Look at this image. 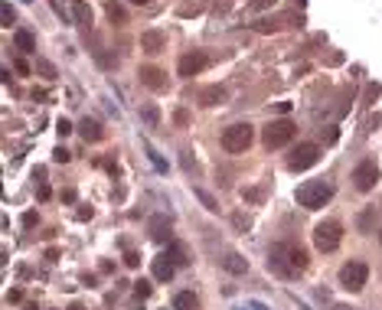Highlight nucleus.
Here are the masks:
<instances>
[{
	"mask_svg": "<svg viewBox=\"0 0 382 310\" xmlns=\"http://www.w3.org/2000/svg\"><path fill=\"white\" fill-rule=\"evenodd\" d=\"M56 131H59V134H62V137H66V134H72V124H69L66 118H59V124H56Z\"/></svg>",
	"mask_w": 382,
	"mask_h": 310,
	"instance_id": "nucleus-29",
	"label": "nucleus"
},
{
	"mask_svg": "<svg viewBox=\"0 0 382 310\" xmlns=\"http://www.w3.org/2000/svg\"><path fill=\"white\" fill-rule=\"evenodd\" d=\"M222 85H212V88H206V92H203V105H219L222 101Z\"/></svg>",
	"mask_w": 382,
	"mask_h": 310,
	"instance_id": "nucleus-21",
	"label": "nucleus"
},
{
	"mask_svg": "<svg viewBox=\"0 0 382 310\" xmlns=\"http://www.w3.org/2000/svg\"><path fill=\"white\" fill-rule=\"evenodd\" d=\"M173 310H196V294L193 291H180L173 297Z\"/></svg>",
	"mask_w": 382,
	"mask_h": 310,
	"instance_id": "nucleus-19",
	"label": "nucleus"
},
{
	"mask_svg": "<svg viewBox=\"0 0 382 310\" xmlns=\"http://www.w3.org/2000/svg\"><path fill=\"white\" fill-rule=\"evenodd\" d=\"M140 46H144L147 52H160V49H164V33H157V30H147L144 36H140Z\"/></svg>",
	"mask_w": 382,
	"mask_h": 310,
	"instance_id": "nucleus-15",
	"label": "nucleus"
},
{
	"mask_svg": "<svg viewBox=\"0 0 382 310\" xmlns=\"http://www.w3.org/2000/svg\"><path fill=\"white\" fill-rule=\"evenodd\" d=\"M196 196H199L203 202H206V209H212V212H216V209H219V206H216V199H212V196H209V193H203V190H196Z\"/></svg>",
	"mask_w": 382,
	"mask_h": 310,
	"instance_id": "nucleus-27",
	"label": "nucleus"
},
{
	"mask_svg": "<svg viewBox=\"0 0 382 310\" xmlns=\"http://www.w3.org/2000/svg\"><path fill=\"white\" fill-rule=\"evenodd\" d=\"M222 268H226L229 274H245L248 271V261L242 258V255H235V252H229L226 258H222Z\"/></svg>",
	"mask_w": 382,
	"mask_h": 310,
	"instance_id": "nucleus-13",
	"label": "nucleus"
},
{
	"mask_svg": "<svg viewBox=\"0 0 382 310\" xmlns=\"http://www.w3.org/2000/svg\"><path fill=\"white\" fill-rule=\"evenodd\" d=\"M376 95H379V85H369V88H366V101H372Z\"/></svg>",
	"mask_w": 382,
	"mask_h": 310,
	"instance_id": "nucleus-33",
	"label": "nucleus"
},
{
	"mask_svg": "<svg viewBox=\"0 0 382 310\" xmlns=\"http://www.w3.org/2000/svg\"><path fill=\"white\" fill-rule=\"evenodd\" d=\"M23 310H39V307H36V304H26V307H23Z\"/></svg>",
	"mask_w": 382,
	"mask_h": 310,
	"instance_id": "nucleus-36",
	"label": "nucleus"
},
{
	"mask_svg": "<svg viewBox=\"0 0 382 310\" xmlns=\"http://www.w3.org/2000/svg\"><path fill=\"white\" fill-rule=\"evenodd\" d=\"M203 69H206V56H203V52H186V56L180 59V66H176V75L193 78V75H199Z\"/></svg>",
	"mask_w": 382,
	"mask_h": 310,
	"instance_id": "nucleus-9",
	"label": "nucleus"
},
{
	"mask_svg": "<svg viewBox=\"0 0 382 310\" xmlns=\"http://www.w3.org/2000/svg\"><path fill=\"white\" fill-rule=\"evenodd\" d=\"M150 294V284L147 281H137V297H147Z\"/></svg>",
	"mask_w": 382,
	"mask_h": 310,
	"instance_id": "nucleus-32",
	"label": "nucleus"
},
{
	"mask_svg": "<svg viewBox=\"0 0 382 310\" xmlns=\"http://www.w3.org/2000/svg\"><path fill=\"white\" fill-rule=\"evenodd\" d=\"M0 16H4V26H13V23H16V13H13V7H10V4H4Z\"/></svg>",
	"mask_w": 382,
	"mask_h": 310,
	"instance_id": "nucleus-24",
	"label": "nucleus"
},
{
	"mask_svg": "<svg viewBox=\"0 0 382 310\" xmlns=\"http://www.w3.org/2000/svg\"><path fill=\"white\" fill-rule=\"evenodd\" d=\"M62 202H75V190H66V193H62Z\"/></svg>",
	"mask_w": 382,
	"mask_h": 310,
	"instance_id": "nucleus-35",
	"label": "nucleus"
},
{
	"mask_svg": "<svg viewBox=\"0 0 382 310\" xmlns=\"http://www.w3.org/2000/svg\"><path fill=\"white\" fill-rule=\"evenodd\" d=\"M379 238H382V232H379Z\"/></svg>",
	"mask_w": 382,
	"mask_h": 310,
	"instance_id": "nucleus-38",
	"label": "nucleus"
},
{
	"mask_svg": "<svg viewBox=\"0 0 382 310\" xmlns=\"http://www.w3.org/2000/svg\"><path fill=\"white\" fill-rule=\"evenodd\" d=\"M140 118H144L147 124H157V108L154 105H144V108H140Z\"/></svg>",
	"mask_w": 382,
	"mask_h": 310,
	"instance_id": "nucleus-23",
	"label": "nucleus"
},
{
	"mask_svg": "<svg viewBox=\"0 0 382 310\" xmlns=\"http://www.w3.org/2000/svg\"><path fill=\"white\" fill-rule=\"evenodd\" d=\"M69 157H72V154H69L66 147H56V150H52V160H56V163H66Z\"/></svg>",
	"mask_w": 382,
	"mask_h": 310,
	"instance_id": "nucleus-26",
	"label": "nucleus"
},
{
	"mask_svg": "<svg viewBox=\"0 0 382 310\" xmlns=\"http://www.w3.org/2000/svg\"><path fill=\"white\" fill-rule=\"evenodd\" d=\"M252 140H255V131H252V124H245V121L229 124V128L222 131V150H226V154H245V150L252 147Z\"/></svg>",
	"mask_w": 382,
	"mask_h": 310,
	"instance_id": "nucleus-3",
	"label": "nucleus"
},
{
	"mask_svg": "<svg viewBox=\"0 0 382 310\" xmlns=\"http://www.w3.org/2000/svg\"><path fill=\"white\" fill-rule=\"evenodd\" d=\"M317 160H320V147L317 144H297L294 150H291V157H288V167L294 173H300V170H310Z\"/></svg>",
	"mask_w": 382,
	"mask_h": 310,
	"instance_id": "nucleus-6",
	"label": "nucleus"
},
{
	"mask_svg": "<svg viewBox=\"0 0 382 310\" xmlns=\"http://www.w3.org/2000/svg\"><path fill=\"white\" fill-rule=\"evenodd\" d=\"M150 271H154V278H157V281H170L173 274H176V264L170 261V255L164 252V255H157V258L150 261Z\"/></svg>",
	"mask_w": 382,
	"mask_h": 310,
	"instance_id": "nucleus-10",
	"label": "nucleus"
},
{
	"mask_svg": "<svg viewBox=\"0 0 382 310\" xmlns=\"http://www.w3.org/2000/svg\"><path fill=\"white\" fill-rule=\"evenodd\" d=\"M78 134H82L85 140H98L102 137V124L95 118H82V124H78Z\"/></svg>",
	"mask_w": 382,
	"mask_h": 310,
	"instance_id": "nucleus-14",
	"label": "nucleus"
},
{
	"mask_svg": "<svg viewBox=\"0 0 382 310\" xmlns=\"http://www.w3.org/2000/svg\"><path fill=\"white\" fill-rule=\"evenodd\" d=\"M72 13H75V20L82 23V26H92L95 23V10L88 4H82V0H75V4H72Z\"/></svg>",
	"mask_w": 382,
	"mask_h": 310,
	"instance_id": "nucleus-17",
	"label": "nucleus"
},
{
	"mask_svg": "<svg viewBox=\"0 0 382 310\" xmlns=\"http://www.w3.org/2000/svg\"><path fill=\"white\" fill-rule=\"evenodd\" d=\"M36 72H43V78H56V66L46 62V59H39V62H36Z\"/></svg>",
	"mask_w": 382,
	"mask_h": 310,
	"instance_id": "nucleus-22",
	"label": "nucleus"
},
{
	"mask_svg": "<svg viewBox=\"0 0 382 310\" xmlns=\"http://www.w3.org/2000/svg\"><path fill=\"white\" fill-rule=\"evenodd\" d=\"M131 4H140V7H144V4H150V0H131Z\"/></svg>",
	"mask_w": 382,
	"mask_h": 310,
	"instance_id": "nucleus-37",
	"label": "nucleus"
},
{
	"mask_svg": "<svg viewBox=\"0 0 382 310\" xmlns=\"http://www.w3.org/2000/svg\"><path fill=\"white\" fill-rule=\"evenodd\" d=\"M124 264H128V268H137V264H140V255H137V252H128V255H124Z\"/></svg>",
	"mask_w": 382,
	"mask_h": 310,
	"instance_id": "nucleus-28",
	"label": "nucleus"
},
{
	"mask_svg": "<svg viewBox=\"0 0 382 310\" xmlns=\"http://www.w3.org/2000/svg\"><path fill=\"white\" fill-rule=\"evenodd\" d=\"M340 242H343V225L336 222V219H324V222H317V229H314L317 252H336Z\"/></svg>",
	"mask_w": 382,
	"mask_h": 310,
	"instance_id": "nucleus-4",
	"label": "nucleus"
},
{
	"mask_svg": "<svg viewBox=\"0 0 382 310\" xmlns=\"http://www.w3.org/2000/svg\"><path fill=\"white\" fill-rule=\"evenodd\" d=\"M294 124L291 121H271L268 128H265V147H284V144H291V137H294Z\"/></svg>",
	"mask_w": 382,
	"mask_h": 310,
	"instance_id": "nucleus-7",
	"label": "nucleus"
},
{
	"mask_svg": "<svg viewBox=\"0 0 382 310\" xmlns=\"http://www.w3.org/2000/svg\"><path fill=\"white\" fill-rule=\"evenodd\" d=\"M147 229H150V238L154 242H167L170 238V216H150V222H147Z\"/></svg>",
	"mask_w": 382,
	"mask_h": 310,
	"instance_id": "nucleus-11",
	"label": "nucleus"
},
{
	"mask_svg": "<svg viewBox=\"0 0 382 310\" xmlns=\"http://www.w3.org/2000/svg\"><path fill=\"white\" fill-rule=\"evenodd\" d=\"M170 261L176 264V268H183V264H190V255H186V245L183 242H170Z\"/></svg>",
	"mask_w": 382,
	"mask_h": 310,
	"instance_id": "nucleus-18",
	"label": "nucleus"
},
{
	"mask_svg": "<svg viewBox=\"0 0 382 310\" xmlns=\"http://www.w3.org/2000/svg\"><path fill=\"white\" fill-rule=\"evenodd\" d=\"M140 82L147 88H154V92H160V88H167V75H164V69H157V66H144L140 69Z\"/></svg>",
	"mask_w": 382,
	"mask_h": 310,
	"instance_id": "nucleus-12",
	"label": "nucleus"
},
{
	"mask_svg": "<svg viewBox=\"0 0 382 310\" xmlns=\"http://www.w3.org/2000/svg\"><path fill=\"white\" fill-rule=\"evenodd\" d=\"M23 225H36V212H26V216H23Z\"/></svg>",
	"mask_w": 382,
	"mask_h": 310,
	"instance_id": "nucleus-34",
	"label": "nucleus"
},
{
	"mask_svg": "<svg viewBox=\"0 0 382 310\" xmlns=\"http://www.w3.org/2000/svg\"><path fill=\"white\" fill-rule=\"evenodd\" d=\"M366 281H369V268L363 261H346L343 268H340V287L353 291V294L366 287Z\"/></svg>",
	"mask_w": 382,
	"mask_h": 310,
	"instance_id": "nucleus-5",
	"label": "nucleus"
},
{
	"mask_svg": "<svg viewBox=\"0 0 382 310\" xmlns=\"http://www.w3.org/2000/svg\"><path fill=\"white\" fill-rule=\"evenodd\" d=\"M268 268L281 278H297L300 271L307 268V252L291 242H281L271 248V258H268Z\"/></svg>",
	"mask_w": 382,
	"mask_h": 310,
	"instance_id": "nucleus-1",
	"label": "nucleus"
},
{
	"mask_svg": "<svg viewBox=\"0 0 382 310\" xmlns=\"http://www.w3.org/2000/svg\"><path fill=\"white\" fill-rule=\"evenodd\" d=\"M353 183H356V190H359V193H369L372 186L379 183V167L372 163V160H363L356 170H353Z\"/></svg>",
	"mask_w": 382,
	"mask_h": 310,
	"instance_id": "nucleus-8",
	"label": "nucleus"
},
{
	"mask_svg": "<svg viewBox=\"0 0 382 310\" xmlns=\"http://www.w3.org/2000/svg\"><path fill=\"white\" fill-rule=\"evenodd\" d=\"M108 16H111L114 23H124V20H128V16H124V10H121L118 4H111V7H108Z\"/></svg>",
	"mask_w": 382,
	"mask_h": 310,
	"instance_id": "nucleus-25",
	"label": "nucleus"
},
{
	"mask_svg": "<svg viewBox=\"0 0 382 310\" xmlns=\"http://www.w3.org/2000/svg\"><path fill=\"white\" fill-rule=\"evenodd\" d=\"M376 219H379V206H369V209H363V212H359V219H356L359 232H372Z\"/></svg>",
	"mask_w": 382,
	"mask_h": 310,
	"instance_id": "nucleus-16",
	"label": "nucleus"
},
{
	"mask_svg": "<svg viewBox=\"0 0 382 310\" xmlns=\"http://www.w3.org/2000/svg\"><path fill=\"white\" fill-rule=\"evenodd\" d=\"M242 196H245V199H252V202H258V199H262V193H258V190H242Z\"/></svg>",
	"mask_w": 382,
	"mask_h": 310,
	"instance_id": "nucleus-31",
	"label": "nucleus"
},
{
	"mask_svg": "<svg viewBox=\"0 0 382 310\" xmlns=\"http://www.w3.org/2000/svg\"><path fill=\"white\" fill-rule=\"evenodd\" d=\"M147 154H150V160H154V167H157V170H167V163L160 160V154H157V150H150V147H147Z\"/></svg>",
	"mask_w": 382,
	"mask_h": 310,
	"instance_id": "nucleus-30",
	"label": "nucleus"
},
{
	"mask_svg": "<svg viewBox=\"0 0 382 310\" xmlns=\"http://www.w3.org/2000/svg\"><path fill=\"white\" fill-rule=\"evenodd\" d=\"M330 199H333V186L327 183V180H307V183L297 190V202H300L304 209H320V206H327Z\"/></svg>",
	"mask_w": 382,
	"mask_h": 310,
	"instance_id": "nucleus-2",
	"label": "nucleus"
},
{
	"mask_svg": "<svg viewBox=\"0 0 382 310\" xmlns=\"http://www.w3.org/2000/svg\"><path fill=\"white\" fill-rule=\"evenodd\" d=\"M13 39H16V46H20L23 52H33V49H36V39H33V33H26V30H16Z\"/></svg>",
	"mask_w": 382,
	"mask_h": 310,
	"instance_id": "nucleus-20",
	"label": "nucleus"
}]
</instances>
